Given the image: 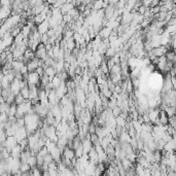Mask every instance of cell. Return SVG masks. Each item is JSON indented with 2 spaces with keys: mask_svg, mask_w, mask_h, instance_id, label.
<instances>
[{
  "mask_svg": "<svg viewBox=\"0 0 176 176\" xmlns=\"http://www.w3.org/2000/svg\"><path fill=\"white\" fill-rule=\"evenodd\" d=\"M11 15V7L1 6L0 7V21L4 22L5 20L8 19Z\"/></svg>",
  "mask_w": 176,
  "mask_h": 176,
  "instance_id": "5b68a950",
  "label": "cell"
},
{
  "mask_svg": "<svg viewBox=\"0 0 176 176\" xmlns=\"http://www.w3.org/2000/svg\"><path fill=\"white\" fill-rule=\"evenodd\" d=\"M26 81H27V85H28V87L35 86V87L38 88L39 83H40V77H39V75L35 71L29 72Z\"/></svg>",
  "mask_w": 176,
  "mask_h": 176,
  "instance_id": "6da1fadb",
  "label": "cell"
},
{
  "mask_svg": "<svg viewBox=\"0 0 176 176\" xmlns=\"http://www.w3.org/2000/svg\"><path fill=\"white\" fill-rule=\"evenodd\" d=\"M17 145H18V142H17V140H15V137L13 136L6 137V140H5V142H4V148L9 152V154H11V149H13V147H15Z\"/></svg>",
  "mask_w": 176,
  "mask_h": 176,
  "instance_id": "3957f363",
  "label": "cell"
},
{
  "mask_svg": "<svg viewBox=\"0 0 176 176\" xmlns=\"http://www.w3.org/2000/svg\"><path fill=\"white\" fill-rule=\"evenodd\" d=\"M11 1H7V0H2V1H0V5L1 6H6V7H11Z\"/></svg>",
  "mask_w": 176,
  "mask_h": 176,
  "instance_id": "603a6c76",
  "label": "cell"
},
{
  "mask_svg": "<svg viewBox=\"0 0 176 176\" xmlns=\"http://www.w3.org/2000/svg\"><path fill=\"white\" fill-rule=\"evenodd\" d=\"M44 74L50 77V81H52V78L54 77L55 75H57V72L53 67H46V69H44Z\"/></svg>",
  "mask_w": 176,
  "mask_h": 176,
  "instance_id": "7c38bea8",
  "label": "cell"
},
{
  "mask_svg": "<svg viewBox=\"0 0 176 176\" xmlns=\"http://www.w3.org/2000/svg\"><path fill=\"white\" fill-rule=\"evenodd\" d=\"M38 62H39V59H37L36 57H35L33 60H31V61H29L28 63L26 64L27 68H28V71L29 72H33L35 71V70L38 68Z\"/></svg>",
  "mask_w": 176,
  "mask_h": 176,
  "instance_id": "52a82bcc",
  "label": "cell"
},
{
  "mask_svg": "<svg viewBox=\"0 0 176 176\" xmlns=\"http://www.w3.org/2000/svg\"><path fill=\"white\" fill-rule=\"evenodd\" d=\"M20 171H21V173H27V172L31 171V167L27 163H21V165H20Z\"/></svg>",
  "mask_w": 176,
  "mask_h": 176,
  "instance_id": "2e32d148",
  "label": "cell"
},
{
  "mask_svg": "<svg viewBox=\"0 0 176 176\" xmlns=\"http://www.w3.org/2000/svg\"><path fill=\"white\" fill-rule=\"evenodd\" d=\"M111 32H112V29L108 28V27H103L102 29H101L100 31H99V36H100L101 39H108L109 35L111 34Z\"/></svg>",
  "mask_w": 176,
  "mask_h": 176,
  "instance_id": "ba28073f",
  "label": "cell"
},
{
  "mask_svg": "<svg viewBox=\"0 0 176 176\" xmlns=\"http://www.w3.org/2000/svg\"><path fill=\"white\" fill-rule=\"evenodd\" d=\"M121 112H122V110H121V108L119 106L114 107L113 109H111V113H112V115L114 117H117L119 115L121 114Z\"/></svg>",
  "mask_w": 176,
  "mask_h": 176,
  "instance_id": "7402d4cb",
  "label": "cell"
},
{
  "mask_svg": "<svg viewBox=\"0 0 176 176\" xmlns=\"http://www.w3.org/2000/svg\"><path fill=\"white\" fill-rule=\"evenodd\" d=\"M0 7H1V5H0Z\"/></svg>",
  "mask_w": 176,
  "mask_h": 176,
  "instance_id": "d4e9b609",
  "label": "cell"
},
{
  "mask_svg": "<svg viewBox=\"0 0 176 176\" xmlns=\"http://www.w3.org/2000/svg\"><path fill=\"white\" fill-rule=\"evenodd\" d=\"M9 85H11V83L8 81V79H7L6 76L4 75L2 78V81H1V87H2V89H8Z\"/></svg>",
  "mask_w": 176,
  "mask_h": 176,
  "instance_id": "d6986e66",
  "label": "cell"
},
{
  "mask_svg": "<svg viewBox=\"0 0 176 176\" xmlns=\"http://www.w3.org/2000/svg\"><path fill=\"white\" fill-rule=\"evenodd\" d=\"M53 158L52 156H50V154H48L46 156H43V163L46 164V165H50V164L53 163Z\"/></svg>",
  "mask_w": 176,
  "mask_h": 176,
  "instance_id": "44dd1931",
  "label": "cell"
},
{
  "mask_svg": "<svg viewBox=\"0 0 176 176\" xmlns=\"http://www.w3.org/2000/svg\"><path fill=\"white\" fill-rule=\"evenodd\" d=\"M13 137L15 138V140H17L18 143H19V142H21L22 140L27 139L28 134H27V131H26V129H25V127H22V128L18 129L17 133H15Z\"/></svg>",
  "mask_w": 176,
  "mask_h": 176,
  "instance_id": "277c9868",
  "label": "cell"
},
{
  "mask_svg": "<svg viewBox=\"0 0 176 176\" xmlns=\"http://www.w3.org/2000/svg\"><path fill=\"white\" fill-rule=\"evenodd\" d=\"M24 102H25V99L22 97V95H21V94H19V95L15 96V104L17 105V106H18V105H20V104H22V103H24Z\"/></svg>",
  "mask_w": 176,
  "mask_h": 176,
  "instance_id": "ffe728a7",
  "label": "cell"
},
{
  "mask_svg": "<svg viewBox=\"0 0 176 176\" xmlns=\"http://www.w3.org/2000/svg\"><path fill=\"white\" fill-rule=\"evenodd\" d=\"M15 113H17V105L15 104H11L9 106V108L7 109L6 111V114L7 116H15Z\"/></svg>",
  "mask_w": 176,
  "mask_h": 176,
  "instance_id": "5bb4252c",
  "label": "cell"
},
{
  "mask_svg": "<svg viewBox=\"0 0 176 176\" xmlns=\"http://www.w3.org/2000/svg\"><path fill=\"white\" fill-rule=\"evenodd\" d=\"M72 8H74V6H73V4L71 3V1H69V2L64 3V4L62 5V6L60 7L59 9H60V11H61L62 15H67L68 11H71Z\"/></svg>",
  "mask_w": 176,
  "mask_h": 176,
  "instance_id": "9c48e42d",
  "label": "cell"
},
{
  "mask_svg": "<svg viewBox=\"0 0 176 176\" xmlns=\"http://www.w3.org/2000/svg\"><path fill=\"white\" fill-rule=\"evenodd\" d=\"M166 60L168 62H172V63H175V53L173 50H169L165 55Z\"/></svg>",
  "mask_w": 176,
  "mask_h": 176,
  "instance_id": "30bf717a",
  "label": "cell"
},
{
  "mask_svg": "<svg viewBox=\"0 0 176 176\" xmlns=\"http://www.w3.org/2000/svg\"><path fill=\"white\" fill-rule=\"evenodd\" d=\"M61 83H62V81L60 79V77H59L58 75H55L54 77L52 78V81H50V83H52L53 89H54V90L58 89L59 86L61 85Z\"/></svg>",
  "mask_w": 176,
  "mask_h": 176,
  "instance_id": "8fae6325",
  "label": "cell"
},
{
  "mask_svg": "<svg viewBox=\"0 0 176 176\" xmlns=\"http://www.w3.org/2000/svg\"><path fill=\"white\" fill-rule=\"evenodd\" d=\"M20 94L22 95V97L24 98L25 100H29V94H30V91H29L28 86L22 88V89H21V91H20Z\"/></svg>",
  "mask_w": 176,
  "mask_h": 176,
  "instance_id": "4fadbf2b",
  "label": "cell"
},
{
  "mask_svg": "<svg viewBox=\"0 0 176 176\" xmlns=\"http://www.w3.org/2000/svg\"><path fill=\"white\" fill-rule=\"evenodd\" d=\"M36 28H37V32H38L40 35L46 34V33L48 31V29H50V26H48V20H46V21H43V22H42L41 24H39L38 26L36 27Z\"/></svg>",
  "mask_w": 176,
  "mask_h": 176,
  "instance_id": "8992f818",
  "label": "cell"
},
{
  "mask_svg": "<svg viewBox=\"0 0 176 176\" xmlns=\"http://www.w3.org/2000/svg\"><path fill=\"white\" fill-rule=\"evenodd\" d=\"M115 54H116V53H115V50H114V48H110V46H109V48L106 50V52H105L104 56H105V58H106V60H107V59L112 58V57L114 56Z\"/></svg>",
  "mask_w": 176,
  "mask_h": 176,
  "instance_id": "9a60e30c",
  "label": "cell"
},
{
  "mask_svg": "<svg viewBox=\"0 0 176 176\" xmlns=\"http://www.w3.org/2000/svg\"><path fill=\"white\" fill-rule=\"evenodd\" d=\"M115 124H116V126L125 128V126H126V124H127V121H125L124 119H122L121 116H117V117H115Z\"/></svg>",
  "mask_w": 176,
  "mask_h": 176,
  "instance_id": "e0dca14e",
  "label": "cell"
},
{
  "mask_svg": "<svg viewBox=\"0 0 176 176\" xmlns=\"http://www.w3.org/2000/svg\"><path fill=\"white\" fill-rule=\"evenodd\" d=\"M166 112L168 117H171L173 115H175V107H171V106H168L166 107V109L164 110Z\"/></svg>",
  "mask_w": 176,
  "mask_h": 176,
  "instance_id": "ac0fdd59",
  "label": "cell"
},
{
  "mask_svg": "<svg viewBox=\"0 0 176 176\" xmlns=\"http://www.w3.org/2000/svg\"><path fill=\"white\" fill-rule=\"evenodd\" d=\"M21 81H22L15 78V79L11 83V85H9V91H11L15 96H17L20 94V91H21Z\"/></svg>",
  "mask_w": 176,
  "mask_h": 176,
  "instance_id": "7a4b0ae2",
  "label": "cell"
},
{
  "mask_svg": "<svg viewBox=\"0 0 176 176\" xmlns=\"http://www.w3.org/2000/svg\"><path fill=\"white\" fill-rule=\"evenodd\" d=\"M3 132H4V127L1 126V125H0V135L2 134Z\"/></svg>",
  "mask_w": 176,
  "mask_h": 176,
  "instance_id": "cb8c5ba5",
  "label": "cell"
}]
</instances>
